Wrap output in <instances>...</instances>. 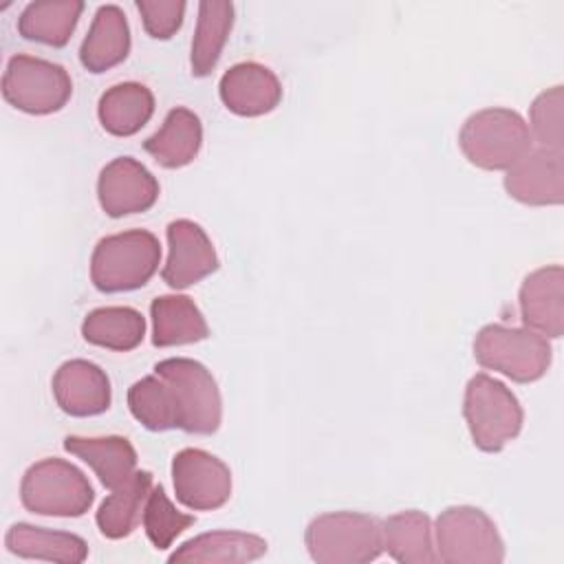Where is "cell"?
<instances>
[{
	"label": "cell",
	"mask_w": 564,
	"mask_h": 564,
	"mask_svg": "<svg viewBox=\"0 0 564 564\" xmlns=\"http://www.w3.org/2000/svg\"><path fill=\"white\" fill-rule=\"evenodd\" d=\"M4 546L9 553L24 560L79 564L88 557V546L84 538L68 531H53L26 522H18L7 531Z\"/></svg>",
	"instance_id": "obj_22"
},
{
	"label": "cell",
	"mask_w": 564,
	"mask_h": 564,
	"mask_svg": "<svg viewBox=\"0 0 564 564\" xmlns=\"http://www.w3.org/2000/svg\"><path fill=\"white\" fill-rule=\"evenodd\" d=\"M474 357L487 370H496L516 383H531L544 377L553 350L546 337L531 328L487 324L476 333Z\"/></svg>",
	"instance_id": "obj_6"
},
{
	"label": "cell",
	"mask_w": 564,
	"mask_h": 564,
	"mask_svg": "<svg viewBox=\"0 0 564 564\" xmlns=\"http://www.w3.org/2000/svg\"><path fill=\"white\" fill-rule=\"evenodd\" d=\"M152 489V474L145 469H137L126 482H121L112 494L101 502L95 520L108 540H121L130 535L141 516Z\"/></svg>",
	"instance_id": "obj_25"
},
{
	"label": "cell",
	"mask_w": 564,
	"mask_h": 564,
	"mask_svg": "<svg viewBox=\"0 0 564 564\" xmlns=\"http://www.w3.org/2000/svg\"><path fill=\"white\" fill-rule=\"evenodd\" d=\"M53 397L68 416H97L110 408V379L88 359L64 361L53 375Z\"/></svg>",
	"instance_id": "obj_15"
},
{
	"label": "cell",
	"mask_w": 564,
	"mask_h": 564,
	"mask_svg": "<svg viewBox=\"0 0 564 564\" xmlns=\"http://www.w3.org/2000/svg\"><path fill=\"white\" fill-rule=\"evenodd\" d=\"M463 416L474 445L489 454H496L511 443L524 423L518 397L487 372H478L467 381Z\"/></svg>",
	"instance_id": "obj_4"
},
{
	"label": "cell",
	"mask_w": 564,
	"mask_h": 564,
	"mask_svg": "<svg viewBox=\"0 0 564 564\" xmlns=\"http://www.w3.org/2000/svg\"><path fill=\"white\" fill-rule=\"evenodd\" d=\"M172 482L176 500L192 511L220 509L231 496L229 467L198 447H185L174 454Z\"/></svg>",
	"instance_id": "obj_10"
},
{
	"label": "cell",
	"mask_w": 564,
	"mask_h": 564,
	"mask_svg": "<svg viewBox=\"0 0 564 564\" xmlns=\"http://www.w3.org/2000/svg\"><path fill=\"white\" fill-rule=\"evenodd\" d=\"M562 106H564V90L562 86H553L540 93L529 110V132L535 137L540 148L562 152L564 132H562Z\"/></svg>",
	"instance_id": "obj_31"
},
{
	"label": "cell",
	"mask_w": 564,
	"mask_h": 564,
	"mask_svg": "<svg viewBox=\"0 0 564 564\" xmlns=\"http://www.w3.org/2000/svg\"><path fill=\"white\" fill-rule=\"evenodd\" d=\"M141 520L145 535L156 551L170 549L174 540L194 524V516L178 511L161 485L150 489Z\"/></svg>",
	"instance_id": "obj_30"
},
{
	"label": "cell",
	"mask_w": 564,
	"mask_h": 564,
	"mask_svg": "<svg viewBox=\"0 0 564 564\" xmlns=\"http://www.w3.org/2000/svg\"><path fill=\"white\" fill-rule=\"evenodd\" d=\"M70 95L73 82L66 68L42 57L13 55L2 75V97L26 115L57 112Z\"/></svg>",
	"instance_id": "obj_9"
},
{
	"label": "cell",
	"mask_w": 564,
	"mask_h": 564,
	"mask_svg": "<svg viewBox=\"0 0 564 564\" xmlns=\"http://www.w3.org/2000/svg\"><path fill=\"white\" fill-rule=\"evenodd\" d=\"M82 337L108 350H134L145 337V317L132 306H101L82 322Z\"/></svg>",
	"instance_id": "obj_27"
},
{
	"label": "cell",
	"mask_w": 564,
	"mask_h": 564,
	"mask_svg": "<svg viewBox=\"0 0 564 564\" xmlns=\"http://www.w3.org/2000/svg\"><path fill=\"white\" fill-rule=\"evenodd\" d=\"M82 11V0L29 2L18 18V33L24 40L40 42L46 46H66L79 22Z\"/></svg>",
	"instance_id": "obj_26"
},
{
	"label": "cell",
	"mask_w": 564,
	"mask_h": 564,
	"mask_svg": "<svg viewBox=\"0 0 564 564\" xmlns=\"http://www.w3.org/2000/svg\"><path fill=\"white\" fill-rule=\"evenodd\" d=\"M234 26V4L223 0H205L198 4L196 31L192 40V75L205 77L214 70Z\"/></svg>",
	"instance_id": "obj_28"
},
{
	"label": "cell",
	"mask_w": 564,
	"mask_h": 564,
	"mask_svg": "<svg viewBox=\"0 0 564 564\" xmlns=\"http://www.w3.org/2000/svg\"><path fill=\"white\" fill-rule=\"evenodd\" d=\"M218 95L229 112L260 117L282 101V84L264 64L240 62L223 73Z\"/></svg>",
	"instance_id": "obj_16"
},
{
	"label": "cell",
	"mask_w": 564,
	"mask_h": 564,
	"mask_svg": "<svg viewBox=\"0 0 564 564\" xmlns=\"http://www.w3.org/2000/svg\"><path fill=\"white\" fill-rule=\"evenodd\" d=\"M436 557L445 564H500L505 542L494 520L478 507L456 505L434 522Z\"/></svg>",
	"instance_id": "obj_7"
},
{
	"label": "cell",
	"mask_w": 564,
	"mask_h": 564,
	"mask_svg": "<svg viewBox=\"0 0 564 564\" xmlns=\"http://www.w3.org/2000/svg\"><path fill=\"white\" fill-rule=\"evenodd\" d=\"M381 544L401 564L438 562L434 549V527L430 516L416 509L399 511L381 520Z\"/></svg>",
	"instance_id": "obj_23"
},
{
	"label": "cell",
	"mask_w": 564,
	"mask_h": 564,
	"mask_svg": "<svg viewBox=\"0 0 564 564\" xmlns=\"http://www.w3.org/2000/svg\"><path fill=\"white\" fill-rule=\"evenodd\" d=\"M167 262L161 278L172 289H187L218 269L216 249L205 229L187 218L172 220L165 229Z\"/></svg>",
	"instance_id": "obj_12"
},
{
	"label": "cell",
	"mask_w": 564,
	"mask_h": 564,
	"mask_svg": "<svg viewBox=\"0 0 564 564\" xmlns=\"http://www.w3.org/2000/svg\"><path fill=\"white\" fill-rule=\"evenodd\" d=\"M267 553V540L245 531H209L183 542L167 560L172 564H242Z\"/></svg>",
	"instance_id": "obj_18"
},
{
	"label": "cell",
	"mask_w": 564,
	"mask_h": 564,
	"mask_svg": "<svg viewBox=\"0 0 564 564\" xmlns=\"http://www.w3.org/2000/svg\"><path fill=\"white\" fill-rule=\"evenodd\" d=\"M170 386L178 430L189 434H214L223 421V399L212 372L196 359L170 357L154 366Z\"/></svg>",
	"instance_id": "obj_8"
},
{
	"label": "cell",
	"mask_w": 564,
	"mask_h": 564,
	"mask_svg": "<svg viewBox=\"0 0 564 564\" xmlns=\"http://www.w3.org/2000/svg\"><path fill=\"white\" fill-rule=\"evenodd\" d=\"M161 262L159 238L148 229L106 236L90 256V280L101 293L134 291L150 282Z\"/></svg>",
	"instance_id": "obj_2"
},
{
	"label": "cell",
	"mask_w": 564,
	"mask_h": 564,
	"mask_svg": "<svg viewBox=\"0 0 564 564\" xmlns=\"http://www.w3.org/2000/svg\"><path fill=\"white\" fill-rule=\"evenodd\" d=\"M203 145V126L196 112L189 108H172L163 126L143 141V150L167 170L189 165Z\"/></svg>",
	"instance_id": "obj_19"
},
{
	"label": "cell",
	"mask_w": 564,
	"mask_h": 564,
	"mask_svg": "<svg viewBox=\"0 0 564 564\" xmlns=\"http://www.w3.org/2000/svg\"><path fill=\"white\" fill-rule=\"evenodd\" d=\"M524 328L544 337H562L564 333V269L549 264L531 271L518 295Z\"/></svg>",
	"instance_id": "obj_14"
},
{
	"label": "cell",
	"mask_w": 564,
	"mask_h": 564,
	"mask_svg": "<svg viewBox=\"0 0 564 564\" xmlns=\"http://www.w3.org/2000/svg\"><path fill=\"white\" fill-rule=\"evenodd\" d=\"M143 29L154 40H170L183 24L187 4L183 0H137Z\"/></svg>",
	"instance_id": "obj_32"
},
{
	"label": "cell",
	"mask_w": 564,
	"mask_h": 564,
	"mask_svg": "<svg viewBox=\"0 0 564 564\" xmlns=\"http://www.w3.org/2000/svg\"><path fill=\"white\" fill-rule=\"evenodd\" d=\"M304 544L317 564H366L381 555V522L357 511H333L313 518Z\"/></svg>",
	"instance_id": "obj_3"
},
{
	"label": "cell",
	"mask_w": 564,
	"mask_h": 564,
	"mask_svg": "<svg viewBox=\"0 0 564 564\" xmlns=\"http://www.w3.org/2000/svg\"><path fill=\"white\" fill-rule=\"evenodd\" d=\"M154 115V95L139 82H123L110 86L97 106L101 128L115 137L137 134Z\"/></svg>",
	"instance_id": "obj_24"
},
{
	"label": "cell",
	"mask_w": 564,
	"mask_h": 564,
	"mask_svg": "<svg viewBox=\"0 0 564 564\" xmlns=\"http://www.w3.org/2000/svg\"><path fill=\"white\" fill-rule=\"evenodd\" d=\"M130 53V26L117 4L97 9L93 24L79 46V62L86 70L99 75L121 64Z\"/></svg>",
	"instance_id": "obj_17"
},
{
	"label": "cell",
	"mask_w": 564,
	"mask_h": 564,
	"mask_svg": "<svg viewBox=\"0 0 564 564\" xmlns=\"http://www.w3.org/2000/svg\"><path fill=\"white\" fill-rule=\"evenodd\" d=\"M97 198L110 218L148 212L159 198V181L132 156L112 159L97 178Z\"/></svg>",
	"instance_id": "obj_11"
},
{
	"label": "cell",
	"mask_w": 564,
	"mask_h": 564,
	"mask_svg": "<svg viewBox=\"0 0 564 564\" xmlns=\"http://www.w3.org/2000/svg\"><path fill=\"white\" fill-rule=\"evenodd\" d=\"M152 344L156 348L196 344L209 337V326L187 295H159L150 304Z\"/></svg>",
	"instance_id": "obj_21"
},
{
	"label": "cell",
	"mask_w": 564,
	"mask_h": 564,
	"mask_svg": "<svg viewBox=\"0 0 564 564\" xmlns=\"http://www.w3.org/2000/svg\"><path fill=\"white\" fill-rule=\"evenodd\" d=\"M505 189L511 198L531 207L562 205L564 200V154L538 148L507 170Z\"/></svg>",
	"instance_id": "obj_13"
},
{
	"label": "cell",
	"mask_w": 564,
	"mask_h": 564,
	"mask_svg": "<svg viewBox=\"0 0 564 564\" xmlns=\"http://www.w3.org/2000/svg\"><path fill=\"white\" fill-rule=\"evenodd\" d=\"M128 408L132 416L152 432H165V430L178 427V414H176L170 386L156 372L130 386Z\"/></svg>",
	"instance_id": "obj_29"
},
{
	"label": "cell",
	"mask_w": 564,
	"mask_h": 564,
	"mask_svg": "<svg viewBox=\"0 0 564 564\" xmlns=\"http://www.w3.org/2000/svg\"><path fill=\"white\" fill-rule=\"evenodd\" d=\"M467 161L480 170H509L533 148L527 121L509 108H485L467 117L458 132Z\"/></svg>",
	"instance_id": "obj_1"
},
{
	"label": "cell",
	"mask_w": 564,
	"mask_h": 564,
	"mask_svg": "<svg viewBox=\"0 0 564 564\" xmlns=\"http://www.w3.org/2000/svg\"><path fill=\"white\" fill-rule=\"evenodd\" d=\"M64 449L82 458L108 489L137 471V452L126 436H66Z\"/></svg>",
	"instance_id": "obj_20"
},
{
	"label": "cell",
	"mask_w": 564,
	"mask_h": 564,
	"mask_svg": "<svg viewBox=\"0 0 564 564\" xmlns=\"http://www.w3.org/2000/svg\"><path fill=\"white\" fill-rule=\"evenodd\" d=\"M20 500L26 511L55 518H79L95 502V489L86 474L64 458L33 463L20 482Z\"/></svg>",
	"instance_id": "obj_5"
}]
</instances>
